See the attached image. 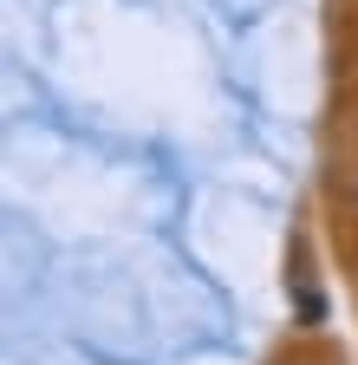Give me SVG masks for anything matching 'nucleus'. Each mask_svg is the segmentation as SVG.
<instances>
[]
</instances>
